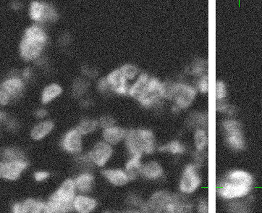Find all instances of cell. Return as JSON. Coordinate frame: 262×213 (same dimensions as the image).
<instances>
[{
  "instance_id": "26",
  "label": "cell",
  "mask_w": 262,
  "mask_h": 213,
  "mask_svg": "<svg viewBox=\"0 0 262 213\" xmlns=\"http://www.w3.org/2000/svg\"><path fill=\"white\" fill-rule=\"evenodd\" d=\"M0 159L6 161L29 160L25 150L16 145H8L0 150Z\"/></svg>"
},
{
  "instance_id": "8",
  "label": "cell",
  "mask_w": 262,
  "mask_h": 213,
  "mask_svg": "<svg viewBox=\"0 0 262 213\" xmlns=\"http://www.w3.org/2000/svg\"><path fill=\"white\" fill-rule=\"evenodd\" d=\"M222 128L225 135V144L229 149L240 153L246 147V137L242 123L234 118H228L222 122Z\"/></svg>"
},
{
  "instance_id": "55",
  "label": "cell",
  "mask_w": 262,
  "mask_h": 213,
  "mask_svg": "<svg viewBox=\"0 0 262 213\" xmlns=\"http://www.w3.org/2000/svg\"><path fill=\"white\" fill-rule=\"evenodd\" d=\"M8 115L6 112L0 108V125L1 126L3 125V123H4L5 120H6V118H8Z\"/></svg>"
},
{
  "instance_id": "11",
  "label": "cell",
  "mask_w": 262,
  "mask_h": 213,
  "mask_svg": "<svg viewBox=\"0 0 262 213\" xmlns=\"http://www.w3.org/2000/svg\"><path fill=\"white\" fill-rule=\"evenodd\" d=\"M95 170H102L110 166L115 155V147L102 139L95 141L90 149L86 150Z\"/></svg>"
},
{
  "instance_id": "58",
  "label": "cell",
  "mask_w": 262,
  "mask_h": 213,
  "mask_svg": "<svg viewBox=\"0 0 262 213\" xmlns=\"http://www.w3.org/2000/svg\"><path fill=\"white\" fill-rule=\"evenodd\" d=\"M161 213H172V212H169V211L165 210V211H163V212H161Z\"/></svg>"
},
{
  "instance_id": "51",
  "label": "cell",
  "mask_w": 262,
  "mask_h": 213,
  "mask_svg": "<svg viewBox=\"0 0 262 213\" xmlns=\"http://www.w3.org/2000/svg\"><path fill=\"white\" fill-rule=\"evenodd\" d=\"M34 117L37 121L48 119L49 111L46 106H40L36 108L34 111Z\"/></svg>"
},
{
  "instance_id": "19",
  "label": "cell",
  "mask_w": 262,
  "mask_h": 213,
  "mask_svg": "<svg viewBox=\"0 0 262 213\" xmlns=\"http://www.w3.org/2000/svg\"><path fill=\"white\" fill-rule=\"evenodd\" d=\"M140 178L148 182H160L165 179V168L157 160H148L143 163Z\"/></svg>"
},
{
  "instance_id": "3",
  "label": "cell",
  "mask_w": 262,
  "mask_h": 213,
  "mask_svg": "<svg viewBox=\"0 0 262 213\" xmlns=\"http://www.w3.org/2000/svg\"><path fill=\"white\" fill-rule=\"evenodd\" d=\"M77 194L72 176H68L61 180L43 200L50 213H72L73 202Z\"/></svg>"
},
{
  "instance_id": "52",
  "label": "cell",
  "mask_w": 262,
  "mask_h": 213,
  "mask_svg": "<svg viewBox=\"0 0 262 213\" xmlns=\"http://www.w3.org/2000/svg\"><path fill=\"white\" fill-rule=\"evenodd\" d=\"M12 102H13V101L12 100L11 97L0 86V108L2 109L3 108L10 105Z\"/></svg>"
},
{
  "instance_id": "57",
  "label": "cell",
  "mask_w": 262,
  "mask_h": 213,
  "mask_svg": "<svg viewBox=\"0 0 262 213\" xmlns=\"http://www.w3.org/2000/svg\"><path fill=\"white\" fill-rule=\"evenodd\" d=\"M100 213H122V212H119V211L115 210V209H105V210H103Z\"/></svg>"
},
{
  "instance_id": "18",
  "label": "cell",
  "mask_w": 262,
  "mask_h": 213,
  "mask_svg": "<svg viewBox=\"0 0 262 213\" xmlns=\"http://www.w3.org/2000/svg\"><path fill=\"white\" fill-rule=\"evenodd\" d=\"M100 202L94 194H77L73 200L72 213H97Z\"/></svg>"
},
{
  "instance_id": "31",
  "label": "cell",
  "mask_w": 262,
  "mask_h": 213,
  "mask_svg": "<svg viewBox=\"0 0 262 213\" xmlns=\"http://www.w3.org/2000/svg\"><path fill=\"white\" fill-rule=\"evenodd\" d=\"M253 197L226 203V213H253Z\"/></svg>"
},
{
  "instance_id": "56",
  "label": "cell",
  "mask_w": 262,
  "mask_h": 213,
  "mask_svg": "<svg viewBox=\"0 0 262 213\" xmlns=\"http://www.w3.org/2000/svg\"><path fill=\"white\" fill-rule=\"evenodd\" d=\"M122 213H143L141 209H125Z\"/></svg>"
},
{
  "instance_id": "21",
  "label": "cell",
  "mask_w": 262,
  "mask_h": 213,
  "mask_svg": "<svg viewBox=\"0 0 262 213\" xmlns=\"http://www.w3.org/2000/svg\"><path fill=\"white\" fill-rule=\"evenodd\" d=\"M110 87L111 93L120 96L128 94L130 83L127 81L120 69H116L110 71L105 76Z\"/></svg>"
},
{
  "instance_id": "7",
  "label": "cell",
  "mask_w": 262,
  "mask_h": 213,
  "mask_svg": "<svg viewBox=\"0 0 262 213\" xmlns=\"http://www.w3.org/2000/svg\"><path fill=\"white\" fill-rule=\"evenodd\" d=\"M202 184L203 177L200 167L190 162L181 171L178 181V193L190 197L199 191Z\"/></svg>"
},
{
  "instance_id": "59",
  "label": "cell",
  "mask_w": 262,
  "mask_h": 213,
  "mask_svg": "<svg viewBox=\"0 0 262 213\" xmlns=\"http://www.w3.org/2000/svg\"><path fill=\"white\" fill-rule=\"evenodd\" d=\"M0 127H1V125H0Z\"/></svg>"
},
{
  "instance_id": "36",
  "label": "cell",
  "mask_w": 262,
  "mask_h": 213,
  "mask_svg": "<svg viewBox=\"0 0 262 213\" xmlns=\"http://www.w3.org/2000/svg\"><path fill=\"white\" fill-rule=\"evenodd\" d=\"M52 179V174L46 169H37L31 174V180L33 182L38 185L46 184Z\"/></svg>"
},
{
  "instance_id": "54",
  "label": "cell",
  "mask_w": 262,
  "mask_h": 213,
  "mask_svg": "<svg viewBox=\"0 0 262 213\" xmlns=\"http://www.w3.org/2000/svg\"><path fill=\"white\" fill-rule=\"evenodd\" d=\"M10 8L15 12H20L24 10L25 5L21 1H13L10 3Z\"/></svg>"
},
{
  "instance_id": "24",
  "label": "cell",
  "mask_w": 262,
  "mask_h": 213,
  "mask_svg": "<svg viewBox=\"0 0 262 213\" xmlns=\"http://www.w3.org/2000/svg\"><path fill=\"white\" fill-rule=\"evenodd\" d=\"M126 134L127 129L116 124L110 128L103 129L101 133V139L115 147L123 144Z\"/></svg>"
},
{
  "instance_id": "12",
  "label": "cell",
  "mask_w": 262,
  "mask_h": 213,
  "mask_svg": "<svg viewBox=\"0 0 262 213\" xmlns=\"http://www.w3.org/2000/svg\"><path fill=\"white\" fill-rule=\"evenodd\" d=\"M163 99H165L163 82L151 76L142 97L138 102L145 108H151L158 105Z\"/></svg>"
},
{
  "instance_id": "20",
  "label": "cell",
  "mask_w": 262,
  "mask_h": 213,
  "mask_svg": "<svg viewBox=\"0 0 262 213\" xmlns=\"http://www.w3.org/2000/svg\"><path fill=\"white\" fill-rule=\"evenodd\" d=\"M55 122L50 118L36 121L30 129V139L34 142H41L48 139L55 132Z\"/></svg>"
},
{
  "instance_id": "16",
  "label": "cell",
  "mask_w": 262,
  "mask_h": 213,
  "mask_svg": "<svg viewBox=\"0 0 262 213\" xmlns=\"http://www.w3.org/2000/svg\"><path fill=\"white\" fill-rule=\"evenodd\" d=\"M100 175L103 181L112 187L125 188L132 182L123 167L108 166L100 171Z\"/></svg>"
},
{
  "instance_id": "45",
  "label": "cell",
  "mask_w": 262,
  "mask_h": 213,
  "mask_svg": "<svg viewBox=\"0 0 262 213\" xmlns=\"http://www.w3.org/2000/svg\"><path fill=\"white\" fill-rule=\"evenodd\" d=\"M228 87L226 83L222 80H218L216 83V101H223L228 97Z\"/></svg>"
},
{
  "instance_id": "39",
  "label": "cell",
  "mask_w": 262,
  "mask_h": 213,
  "mask_svg": "<svg viewBox=\"0 0 262 213\" xmlns=\"http://www.w3.org/2000/svg\"><path fill=\"white\" fill-rule=\"evenodd\" d=\"M207 70V63L203 60H195L193 63L189 66L188 73L193 76L200 77L207 74L205 71Z\"/></svg>"
},
{
  "instance_id": "23",
  "label": "cell",
  "mask_w": 262,
  "mask_h": 213,
  "mask_svg": "<svg viewBox=\"0 0 262 213\" xmlns=\"http://www.w3.org/2000/svg\"><path fill=\"white\" fill-rule=\"evenodd\" d=\"M63 92V87L57 82L47 83L40 92L39 99L41 105H50L55 102L62 97Z\"/></svg>"
},
{
  "instance_id": "49",
  "label": "cell",
  "mask_w": 262,
  "mask_h": 213,
  "mask_svg": "<svg viewBox=\"0 0 262 213\" xmlns=\"http://www.w3.org/2000/svg\"><path fill=\"white\" fill-rule=\"evenodd\" d=\"M73 43L72 35L68 32H63L59 35L57 38V44L61 48L67 49L71 46Z\"/></svg>"
},
{
  "instance_id": "5",
  "label": "cell",
  "mask_w": 262,
  "mask_h": 213,
  "mask_svg": "<svg viewBox=\"0 0 262 213\" xmlns=\"http://www.w3.org/2000/svg\"><path fill=\"white\" fill-rule=\"evenodd\" d=\"M165 99L173 102L181 111L187 109L193 104L197 96L195 87L184 82H163Z\"/></svg>"
},
{
  "instance_id": "27",
  "label": "cell",
  "mask_w": 262,
  "mask_h": 213,
  "mask_svg": "<svg viewBox=\"0 0 262 213\" xmlns=\"http://www.w3.org/2000/svg\"><path fill=\"white\" fill-rule=\"evenodd\" d=\"M90 87V81L80 76L77 77L71 83V89H70L71 95L72 96L73 98L80 100V99L89 95Z\"/></svg>"
},
{
  "instance_id": "28",
  "label": "cell",
  "mask_w": 262,
  "mask_h": 213,
  "mask_svg": "<svg viewBox=\"0 0 262 213\" xmlns=\"http://www.w3.org/2000/svg\"><path fill=\"white\" fill-rule=\"evenodd\" d=\"M157 151L162 153L169 154L174 157H181L186 154L188 149L185 143L178 139H173L158 146Z\"/></svg>"
},
{
  "instance_id": "13",
  "label": "cell",
  "mask_w": 262,
  "mask_h": 213,
  "mask_svg": "<svg viewBox=\"0 0 262 213\" xmlns=\"http://www.w3.org/2000/svg\"><path fill=\"white\" fill-rule=\"evenodd\" d=\"M8 213H50L45 200L35 197H26L13 201L8 207Z\"/></svg>"
},
{
  "instance_id": "46",
  "label": "cell",
  "mask_w": 262,
  "mask_h": 213,
  "mask_svg": "<svg viewBox=\"0 0 262 213\" xmlns=\"http://www.w3.org/2000/svg\"><path fill=\"white\" fill-rule=\"evenodd\" d=\"M99 129L103 130L116 125V120L111 115H103L97 119Z\"/></svg>"
},
{
  "instance_id": "48",
  "label": "cell",
  "mask_w": 262,
  "mask_h": 213,
  "mask_svg": "<svg viewBox=\"0 0 262 213\" xmlns=\"http://www.w3.org/2000/svg\"><path fill=\"white\" fill-rule=\"evenodd\" d=\"M195 213H209V203L207 197H201L194 202Z\"/></svg>"
},
{
  "instance_id": "42",
  "label": "cell",
  "mask_w": 262,
  "mask_h": 213,
  "mask_svg": "<svg viewBox=\"0 0 262 213\" xmlns=\"http://www.w3.org/2000/svg\"><path fill=\"white\" fill-rule=\"evenodd\" d=\"M2 126L4 127L5 131L10 134H16L20 129V123L17 118L8 115Z\"/></svg>"
},
{
  "instance_id": "4",
  "label": "cell",
  "mask_w": 262,
  "mask_h": 213,
  "mask_svg": "<svg viewBox=\"0 0 262 213\" xmlns=\"http://www.w3.org/2000/svg\"><path fill=\"white\" fill-rule=\"evenodd\" d=\"M123 145L127 156L141 158L152 155L158 148L156 137L152 131L144 128L127 130Z\"/></svg>"
},
{
  "instance_id": "37",
  "label": "cell",
  "mask_w": 262,
  "mask_h": 213,
  "mask_svg": "<svg viewBox=\"0 0 262 213\" xmlns=\"http://www.w3.org/2000/svg\"><path fill=\"white\" fill-rule=\"evenodd\" d=\"M120 71L123 73L124 77L128 82H133L139 76L141 73L139 68L134 63H125L121 67L119 68Z\"/></svg>"
},
{
  "instance_id": "29",
  "label": "cell",
  "mask_w": 262,
  "mask_h": 213,
  "mask_svg": "<svg viewBox=\"0 0 262 213\" xmlns=\"http://www.w3.org/2000/svg\"><path fill=\"white\" fill-rule=\"evenodd\" d=\"M143 163V158L141 157L127 156L123 167L130 178L131 181H135L140 178Z\"/></svg>"
},
{
  "instance_id": "1",
  "label": "cell",
  "mask_w": 262,
  "mask_h": 213,
  "mask_svg": "<svg viewBox=\"0 0 262 213\" xmlns=\"http://www.w3.org/2000/svg\"><path fill=\"white\" fill-rule=\"evenodd\" d=\"M256 179L245 169L235 168L228 171L216 183V195L224 202L244 200L253 197Z\"/></svg>"
},
{
  "instance_id": "50",
  "label": "cell",
  "mask_w": 262,
  "mask_h": 213,
  "mask_svg": "<svg viewBox=\"0 0 262 213\" xmlns=\"http://www.w3.org/2000/svg\"><path fill=\"white\" fill-rule=\"evenodd\" d=\"M197 92L202 94H207L209 92V76L207 74L199 77L198 81L196 83Z\"/></svg>"
},
{
  "instance_id": "2",
  "label": "cell",
  "mask_w": 262,
  "mask_h": 213,
  "mask_svg": "<svg viewBox=\"0 0 262 213\" xmlns=\"http://www.w3.org/2000/svg\"><path fill=\"white\" fill-rule=\"evenodd\" d=\"M50 41V35L45 26L31 24L26 28L19 42L20 59L27 63H34L45 55Z\"/></svg>"
},
{
  "instance_id": "9",
  "label": "cell",
  "mask_w": 262,
  "mask_h": 213,
  "mask_svg": "<svg viewBox=\"0 0 262 213\" xmlns=\"http://www.w3.org/2000/svg\"><path fill=\"white\" fill-rule=\"evenodd\" d=\"M58 144L61 151L71 158L85 151V138L76 127L66 131L59 138Z\"/></svg>"
},
{
  "instance_id": "22",
  "label": "cell",
  "mask_w": 262,
  "mask_h": 213,
  "mask_svg": "<svg viewBox=\"0 0 262 213\" xmlns=\"http://www.w3.org/2000/svg\"><path fill=\"white\" fill-rule=\"evenodd\" d=\"M166 210L172 213H194V202L189 197L172 193V198Z\"/></svg>"
},
{
  "instance_id": "47",
  "label": "cell",
  "mask_w": 262,
  "mask_h": 213,
  "mask_svg": "<svg viewBox=\"0 0 262 213\" xmlns=\"http://www.w3.org/2000/svg\"><path fill=\"white\" fill-rule=\"evenodd\" d=\"M96 90L98 93L102 94V95H107L111 93L109 83L105 78V77L99 78L96 81Z\"/></svg>"
},
{
  "instance_id": "25",
  "label": "cell",
  "mask_w": 262,
  "mask_h": 213,
  "mask_svg": "<svg viewBox=\"0 0 262 213\" xmlns=\"http://www.w3.org/2000/svg\"><path fill=\"white\" fill-rule=\"evenodd\" d=\"M150 77L151 76L147 73L141 72L139 76L131 82L127 95L139 102L144 93Z\"/></svg>"
},
{
  "instance_id": "35",
  "label": "cell",
  "mask_w": 262,
  "mask_h": 213,
  "mask_svg": "<svg viewBox=\"0 0 262 213\" xmlns=\"http://www.w3.org/2000/svg\"><path fill=\"white\" fill-rule=\"evenodd\" d=\"M188 126L195 130L197 129H207L208 116L204 113H193L190 115L188 121Z\"/></svg>"
},
{
  "instance_id": "15",
  "label": "cell",
  "mask_w": 262,
  "mask_h": 213,
  "mask_svg": "<svg viewBox=\"0 0 262 213\" xmlns=\"http://www.w3.org/2000/svg\"><path fill=\"white\" fill-rule=\"evenodd\" d=\"M3 90L11 97L13 102L21 98L26 90V83L20 76V70L14 69L10 71L0 83Z\"/></svg>"
},
{
  "instance_id": "40",
  "label": "cell",
  "mask_w": 262,
  "mask_h": 213,
  "mask_svg": "<svg viewBox=\"0 0 262 213\" xmlns=\"http://www.w3.org/2000/svg\"><path fill=\"white\" fill-rule=\"evenodd\" d=\"M99 72L97 68L90 65H83L80 69V76L83 77L89 81H97L99 78Z\"/></svg>"
},
{
  "instance_id": "32",
  "label": "cell",
  "mask_w": 262,
  "mask_h": 213,
  "mask_svg": "<svg viewBox=\"0 0 262 213\" xmlns=\"http://www.w3.org/2000/svg\"><path fill=\"white\" fill-rule=\"evenodd\" d=\"M72 166L74 173L82 171H96L86 150L72 158Z\"/></svg>"
},
{
  "instance_id": "33",
  "label": "cell",
  "mask_w": 262,
  "mask_h": 213,
  "mask_svg": "<svg viewBox=\"0 0 262 213\" xmlns=\"http://www.w3.org/2000/svg\"><path fill=\"white\" fill-rule=\"evenodd\" d=\"M145 198L139 191H129L124 197V204L125 209H141L144 205Z\"/></svg>"
},
{
  "instance_id": "34",
  "label": "cell",
  "mask_w": 262,
  "mask_h": 213,
  "mask_svg": "<svg viewBox=\"0 0 262 213\" xmlns=\"http://www.w3.org/2000/svg\"><path fill=\"white\" fill-rule=\"evenodd\" d=\"M193 141L194 150L207 151L209 146V135L207 129H195L193 132Z\"/></svg>"
},
{
  "instance_id": "38",
  "label": "cell",
  "mask_w": 262,
  "mask_h": 213,
  "mask_svg": "<svg viewBox=\"0 0 262 213\" xmlns=\"http://www.w3.org/2000/svg\"><path fill=\"white\" fill-rule=\"evenodd\" d=\"M216 111L219 113L228 115V118H233L237 114V109L233 104H229L226 99L216 101Z\"/></svg>"
},
{
  "instance_id": "53",
  "label": "cell",
  "mask_w": 262,
  "mask_h": 213,
  "mask_svg": "<svg viewBox=\"0 0 262 213\" xmlns=\"http://www.w3.org/2000/svg\"><path fill=\"white\" fill-rule=\"evenodd\" d=\"M79 101V106L83 111H89L92 106H94V102L93 99L89 96L83 97V98L80 99Z\"/></svg>"
},
{
  "instance_id": "17",
  "label": "cell",
  "mask_w": 262,
  "mask_h": 213,
  "mask_svg": "<svg viewBox=\"0 0 262 213\" xmlns=\"http://www.w3.org/2000/svg\"><path fill=\"white\" fill-rule=\"evenodd\" d=\"M78 194H94L97 186L95 171L74 173L72 176Z\"/></svg>"
},
{
  "instance_id": "14",
  "label": "cell",
  "mask_w": 262,
  "mask_h": 213,
  "mask_svg": "<svg viewBox=\"0 0 262 213\" xmlns=\"http://www.w3.org/2000/svg\"><path fill=\"white\" fill-rule=\"evenodd\" d=\"M172 193L166 189L156 190L145 199L141 210L143 213H161L167 208Z\"/></svg>"
},
{
  "instance_id": "10",
  "label": "cell",
  "mask_w": 262,
  "mask_h": 213,
  "mask_svg": "<svg viewBox=\"0 0 262 213\" xmlns=\"http://www.w3.org/2000/svg\"><path fill=\"white\" fill-rule=\"evenodd\" d=\"M29 168V160L6 161L0 159V181L9 183L18 182Z\"/></svg>"
},
{
  "instance_id": "41",
  "label": "cell",
  "mask_w": 262,
  "mask_h": 213,
  "mask_svg": "<svg viewBox=\"0 0 262 213\" xmlns=\"http://www.w3.org/2000/svg\"><path fill=\"white\" fill-rule=\"evenodd\" d=\"M34 69L36 71H39L41 73L48 74L51 70V66H50V60L46 55L41 56L39 58L35 61L33 63Z\"/></svg>"
},
{
  "instance_id": "30",
  "label": "cell",
  "mask_w": 262,
  "mask_h": 213,
  "mask_svg": "<svg viewBox=\"0 0 262 213\" xmlns=\"http://www.w3.org/2000/svg\"><path fill=\"white\" fill-rule=\"evenodd\" d=\"M76 128L85 138L94 135L99 129L97 119L89 116L80 118Z\"/></svg>"
},
{
  "instance_id": "6",
  "label": "cell",
  "mask_w": 262,
  "mask_h": 213,
  "mask_svg": "<svg viewBox=\"0 0 262 213\" xmlns=\"http://www.w3.org/2000/svg\"><path fill=\"white\" fill-rule=\"evenodd\" d=\"M27 13L32 24L46 26L58 22L59 13L55 5L46 1H31L27 6Z\"/></svg>"
},
{
  "instance_id": "44",
  "label": "cell",
  "mask_w": 262,
  "mask_h": 213,
  "mask_svg": "<svg viewBox=\"0 0 262 213\" xmlns=\"http://www.w3.org/2000/svg\"><path fill=\"white\" fill-rule=\"evenodd\" d=\"M207 160V151H197L194 150L192 153V162L195 165L202 168Z\"/></svg>"
},
{
  "instance_id": "43",
  "label": "cell",
  "mask_w": 262,
  "mask_h": 213,
  "mask_svg": "<svg viewBox=\"0 0 262 213\" xmlns=\"http://www.w3.org/2000/svg\"><path fill=\"white\" fill-rule=\"evenodd\" d=\"M20 76L26 83L34 81L36 76V71L34 66H26L20 70Z\"/></svg>"
}]
</instances>
